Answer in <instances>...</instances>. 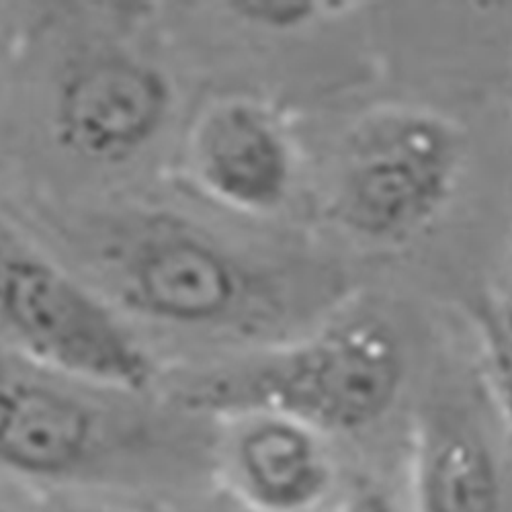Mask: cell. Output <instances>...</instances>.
<instances>
[{
	"label": "cell",
	"instance_id": "8992f818",
	"mask_svg": "<svg viewBox=\"0 0 512 512\" xmlns=\"http://www.w3.org/2000/svg\"><path fill=\"white\" fill-rule=\"evenodd\" d=\"M168 76L134 54L103 50L60 78L52 130L70 154L93 164H121L148 148L173 113Z\"/></svg>",
	"mask_w": 512,
	"mask_h": 512
},
{
	"label": "cell",
	"instance_id": "4fadbf2b",
	"mask_svg": "<svg viewBox=\"0 0 512 512\" xmlns=\"http://www.w3.org/2000/svg\"><path fill=\"white\" fill-rule=\"evenodd\" d=\"M0 512H5V510H3V508H0Z\"/></svg>",
	"mask_w": 512,
	"mask_h": 512
},
{
	"label": "cell",
	"instance_id": "7a4b0ae2",
	"mask_svg": "<svg viewBox=\"0 0 512 512\" xmlns=\"http://www.w3.org/2000/svg\"><path fill=\"white\" fill-rule=\"evenodd\" d=\"M465 158V136L445 115L424 107L377 109L347 136L332 216L363 240L408 242L453 201Z\"/></svg>",
	"mask_w": 512,
	"mask_h": 512
},
{
	"label": "cell",
	"instance_id": "277c9868",
	"mask_svg": "<svg viewBox=\"0 0 512 512\" xmlns=\"http://www.w3.org/2000/svg\"><path fill=\"white\" fill-rule=\"evenodd\" d=\"M95 256L121 304L177 328L234 322L252 300V273L240 256L195 224L142 213L99 234Z\"/></svg>",
	"mask_w": 512,
	"mask_h": 512
},
{
	"label": "cell",
	"instance_id": "6da1fadb",
	"mask_svg": "<svg viewBox=\"0 0 512 512\" xmlns=\"http://www.w3.org/2000/svg\"><path fill=\"white\" fill-rule=\"evenodd\" d=\"M406 355L394 328L375 316L336 322L293 345L205 373L181 394L193 410L275 414L320 435L369 429L396 406Z\"/></svg>",
	"mask_w": 512,
	"mask_h": 512
},
{
	"label": "cell",
	"instance_id": "7c38bea8",
	"mask_svg": "<svg viewBox=\"0 0 512 512\" xmlns=\"http://www.w3.org/2000/svg\"><path fill=\"white\" fill-rule=\"evenodd\" d=\"M316 512H392L388 504L375 496H361L330 508H318Z\"/></svg>",
	"mask_w": 512,
	"mask_h": 512
},
{
	"label": "cell",
	"instance_id": "8fae6325",
	"mask_svg": "<svg viewBox=\"0 0 512 512\" xmlns=\"http://www.w3.org/2000/svg\"><path fill=\"white\" fill-rule=\"evenodd\" d=\"M224 7L242 23L265 31L304 29L324 13V3L312 0H232Z\"/></svg>",
	"mask_w": 512,
	"mask_h": 512
},
{
	"label": "cell",
	"instance_id": "3957f363",
	"mask_svg": "<svg viewBox=\"0 0 512 512\" xmlns=\"http://www.w3.org/2000/svg\"><path fill=\"white\" fill-rule=\"evenodd\" d=\"M0 328L41 369L115 394L146 392L152 357L101 297L0 220Z\"/></svg>",
	"mask_w": 512,
	"mask_h": 512
},
{
	"label": "cell",
	"instance_id": "ba28073f",
	"mask_svg": "<svg viewBox=\"0 0 512 512\" xmlns=\"http://www.w3.org/2000/svg\"><path fill=\"white\" fill-rule=\"evenodd\" d=\"M226 472L234 494L254 512H316L334 484L324 435L275 414L240 416Z\"/></svg>",
	"mask_w": 512,
	"mask_h": 512
},
{
	"label": "cell",
	"instance_id": "5b68a950",
	"mask_svg": "<svg viewBox=\"0 0 512 512\" xmlns=\"http://www.w3.org/2000/svg\"><path fill=\"white\" fill-rule=\"evenodd\" d=\"M72 383L78 381L25 367L0 351V467L29 478L72 480L132 453L138 418L99 398L103 392Z\"/></svg>",
	"mask_w": 512,
	"mask_h": 512
},
{
	"label": "cell",
	"instance_id": "52a82bcc",
	"mask_svg": "<svg viewBox=\"0 0 512 512\" xmlns=\"http://www.w3.org/2000/svg\"><path fill=\"white\" fill-rule=\"evenodd\" d=\"M187 168L209 199L250 216H267L291 193L295 156L269 109L250 99H226L195 123Z\"/></svg>",
	"mask_w": 512,
	"mask_h": 512
},
{
	"label": "cell",
	"instance_id": "30bf717a",
	"mask_svg": "<svg viewBox=\"0 0 512 512\" xmlns=\"http://www.w3.org/2000/svg\"><path fill=\"white\" fill-rule=\"evenodd\" d=\"M472 320L492 398L512 431V297H484L474 306Z\"/></svg>",
	"mask_w": 512,
	"mask_h": 512
},
{
	"label": "cell",
	"instance_id": "9c48e42d",
	"mask_svg": "<svg viewBox=\"0 0 512 512\" xmlns=\"http://www.w3.org/2000/svg\"><path fill=\"white\" fill-rule=\"evenodd\" d=\"M416 512H500L502 480L490 447L463 424L441 420L414 459Z\"/></svg>",
	"mask_w": 512,
	"mask_h": 512
}]
</instances>
